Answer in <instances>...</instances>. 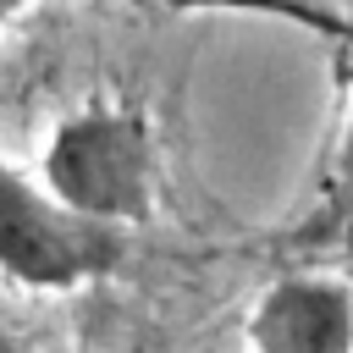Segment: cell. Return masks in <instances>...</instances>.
Masks as SVG:
<instances>
[{
  "label": "cell",
  "mask_w": 353,
  "mask_h": 353,
  "mask_svg": "<svg viewBox=\"0 0 353 353\" xmlns=\"http://www.w3.org/2000/svg\"><path fill=\"white\" fill-rule=\"evenodd\" d=\"M121 254L127 232L116 221L72 210L66 199L33 188L17 165L0 160V276L39 292H72L83 281L110 276Z\"/></svg>",
  "instance_id": "cell-1"
},
{
  "label": "cell",
  "mask_w": 353,
  "mask_h": 353,
  "mask_svg": "<svg viewBox=\"0 0 353 353\" xmlns=\"http://www.w3.org/2000/svg\"><path fill=\"white\" fill-rule=\"evenodd\" d=\"M44 188L94 221L132 226L154 204V138L132 110H83L44 149Z\"/></svg>",
  "instance_id": "cell-2"
},
{
  "label": "cell",
  "mask_w": 353,
  "mask_h": 353,
  "mask_svg": "<svg viewBox=\"0 0 353 353\" xmlns=\"http://www.w3.org/2000/svg\"><path fill=\"white\" fill-rule=\"evenodd\" d=\"M248 353H353L347 287L325 276L276 281L248 320Z\"/></svg>",
  "instance_id": "cell-3"
},
{
  "label": "cell",
  "mask_w": 353,
  "mask_h": 353,
  "mask_svg": "<svg viewBox=\"0 0 353 353\" xmlns=\"http://www.w3.org/2000/svg\"><path fill=\"white\" fill-rule=\"evenodd\" d=\"M336 210H342V215H353V116H347L342 154H336Z\"/></svg>",
  "instance_id": "cell-4"
},
{
  "label": "cell",
  "mask_w": 353,
  "mask_h": 353,
  "mask_svg": "<svg viewBox=\"0 0 353 353\" xmlns=\"http://www.w3.org/2000/svg\"><path fill=\"white\" fill-rule=\"evenodd\" d=\"M22 6H28V0H0V22H11V17L22 11Z\"/></svg>",
  "instance_id": "cell-5"
}]
</instances>
